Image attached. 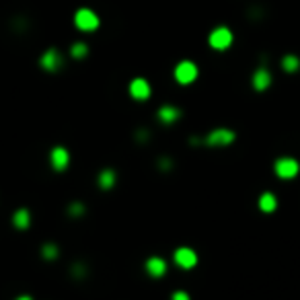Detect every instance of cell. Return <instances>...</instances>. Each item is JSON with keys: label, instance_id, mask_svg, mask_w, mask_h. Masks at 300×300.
<instances>
[{"label": "cell", "instance_id": "obj_20", "mask_svg": "<svg viewBox=\"0 0 300 300\" xmlns=\"http://www.w3.org/2000/svg\"><path fill=\"white\" fill-rule=\"evenodd\" d=\"M84 274H87V267H84V263H76L72 269V276H76V278H82Z\"/></svg>", "mask_w": 300, "mask_h": 300}, {"label": "cell", "instance_id": "obj_12", "mask_svg": "<svg viewBox=\"0 0 300 300\" xmlns=\"http://www.w3.org/2000/svg\"><path fill=\"white\" fill-rule=\"evenodd\" d=\"M269 84H271V76H269V72L265 68H259L255 74H253V87H255L257 91L269 89Z\"/></svg>", "mask_w": 300, "mask_h": 300}, {"label": "cell", "instance_id": "obj_5", "mask_svg": "<svg viewBox=\"0 0 300 300\" xmlns=\"http://www.w3.org/2000/svg\"><path fill=\"white\" fill-rule=\"evenodd\" d=\"M74 23H76V27L82 29V31H93V29H97L99 27V19L93 11H89V8H82V11L76 13Z\"/></svg>", "mask_w": 300, "mask_h": 300}, {"label": "cell", "instance_id": "obj_7", "mask_svg": "<svg viewBox=\"0 0 300 300\" xmlns=\"http://www.w3.org/2000/svg\"><path fill=\"white\" fill-rule=\"evenodd\" d=\"M50 161H52V167L56 169V171H64V169L68 167V163H70V154H68L66 148L56 146L52 150V154H50Z\"/></svg>", "mask_w": 300, "mask_h": 300}, {"label": "cell", "instance_id": "obj_16", "mask_svg": "<svg viewBox=\"0 0 300 300\" xmlns=\"http://www.w3.org/2000/svg\"><path fill=\"white\" fill-rule=\"evenodd\" d=\"M41 255H43V259H56V257H58V247L52 245V243H48V245H43Z\"/></svg>", "mask_w": 300, "mask_h": 300}, {"label": "cell", "instance_id": "obj_10", "mask_svg": "<svg viewBox=\"0 0 300 300\" xmlns=\"http://www.w3.org/2000/svg\"><path fill=\"white\" fill-rule=\"evenodd\" d=\"M146 271L152 278H163L167 274V261L161 257H150L146 261Z\"/></svg>", "mask_w": 300, "mask_h": 300}, {"label": "cell", "instance_id": "obj_6", "mask_svg": "<svg viewBox=\"0 0 300 300\" xmlns=\"http://www.w3.org/2000/svg\"><path fill=\"white\" fill-rule=\"evenodd\" d=\"M232 43V33L226 29V27H218L210 33V45L214 50H226Z\"/></svg>", "mask_w": 300, "mask_h": 300}, {"label": "cell", "instance_id": "obj_3", "mask_svg": "<svg viewBox=\"0 0 300 300\" xmlns=\"http://www.w3.org/2000/svg\"><path fill=\"white\" fill-rule=\"evenodd\" d=\"M175 78L179 84H189L193 82L195 78H198V68H195L193 62H179L175 68Z\"/></svg>", "mask_w": 300, "mask_h": 300}, {"label": "cell", "instance_id": "obj_4", "mask_svg": "<svg viewBox=\"0 0 300 300\" xmlns=\"http://www.w3.org/2000/svg\"><path fill=\"white\" fill-rule=\"evenodd\" d=\"M173 259H175V263L179 267H183V269H191V267L198 265V253H195L193 249H189V247H179L175 251Z\"/></svg>", "mask_w": 300, "mask_h": 300}, {"label": "cell", "instance_id": "obj_1", "mask_svg": "<svg viewBox=\"0 0 300 300\" xmlns=\"http://www.w3.org/2000/svg\"><path fill=\"white\" fill-rule=\"evenodd\" d=\"M274 171H276V175L280 177V179H292V177L298 175L300 165H298V161H294V158L282 156V158H278L276 161Z\"/></svg>", "mask_w": 300, "mask_h": 300}, {"label": "cell", "instance_id": "obj_13", "mask_svg": "<svg viewBox=\"0 0 300 300\" xmlns=\"http://www.w3.org/2000/svg\"><path fill=\"white\" fill-rule=\"evenodd\" d=\"M97 181H99V187H103V189H111L117 181V175H115V171H111V169H105V171L99 173Z\"/></svg>", "mask_w": 300, "mask_h": 300}, {"label": "cell", "instance_id": "obj_19", "mask_svg": "<svg viewBox=\"0 0 300 300\" xmlns=\"http://www.w3.org/2000/svg\"><path fill=\"white\" fill-rule=\"evenodd\" d=\"M68 214H70V216H80V214H84V206L78 204V202H74L68 208Z\"/></svg>", "mask_w": 300, "mask_h": 300}, {"label": "cell", "instance_id": "obj_17", "mask_svg": "<svg viewBox=\"0 0 300 300\" xmlns=\"http://www.w3.org/2000/svg\"><path fill=\"white\" fill-rule=\"evenodd\" d=\"M282 66L286 72H294L298 68V58H294V56H286V58L282 60Z\"/></svg>", "mask_w": 300, "mask_h": 300}, {"label": "cell", "instance_id": "obj_23", "mask_svg": "<svg viewBox=\"0 0 300 300\" xmlns=\"http://www.w3.org/2000/svg\"><path fill=\"white\" fill-rule=\"evenodd\" d=\"M17 300H31V296H19Z\"/></svg>", "mask_w": 300, "mask_h": 300}, {"label": "cell", "instance_id": "obj_15", "mask_svg": "<svg viewBox=\"0 0 300 300\" xmlns=\"http://www.w3.org/2000/svg\"><path fill=\"white\" fill-rule=\"evenodd\" d=\"M29 220H31V216H29V212H27L25 208H19L15 214H13V224L17 228H27L29 226Z\"/></svg>", "mask_w": 300, "mask_h": 300}, {"label": "cell", "instance_id": "obj_2", "mask_svg": "<svg viewBox=\"0 0 300 300\" xmlns=\"http://www.w3.org/2000/svg\"><path fill=\"white\" fill-rule=\"evenodd\" d=\"M204 142L208 146H228L234 142V132L226 128H218V130H212V132L204 138Z\"/></svg>", "mask_w": 300, "mask_h": 300}, {"label": "cell", "instance_id": "obj_21", "mask_svg": "<svg viewBox=\"0 0 300 300\" xmlns=\"http://www.w3.org/2000/svg\"><path fill=\"white\" fill-rule=\"evenodd\" d=\"M171 300H189V294H187V292H181V290H179V292H175V294L171 296Z\"/></svg>", "mask_w": 300, "mask_h": 300}, {"label": "cell", "instance_id": "obj_8", "mask_svg": "<svg viewBox=\"0 0 300 300\" xmlns=\"http://www.w3.org/2000/svg\"><path fill=\"white\" fill-rule=\"evenodd\" d=\"M130 95L138 101H146L150 97V84L144 78H134L130 82Z\"/></svg>", "mask_w": 300, "mask_h": 300}, {"label": "cell", "instance_id": "obj_11", "mask_svg": "<svg viewBox=\"0 0 300 300\" xmlns=\"http://www.w3.org/2000/svg\"><path fill=\"white\" fill-rule=\"evenodd\" d=\"M179 115H181V111L173 105H165L158 109V119H161L163 124H175V121L179 119Z\"/></svg>", "mask_w": 300, "mask_h": 300}, {"label": "cell", "instance_id": "obj_18", "mask_svg": "<svg viewBox=\"0 0 300 300\" xmlns=\"http://www.w3.org/2000/svg\"><path fill=\"white\" fill-rule=\"evenodd\" d=\"M70 54L74 56V58H84V56H87V45H84V43H76V45H72Z\"/></svg>", "mask_w": 300, "mask_h": 300}, {"label": "cell", "instance_id": "obj_9", "mask_svg": "<svg viewBox=\"0 0 300 300\" xmlns=\"http://www.w3.org/2000/svg\"><path fill=\"white\" fill-rule=\"evenodd\" d=\"M41 66L48 70V72H56L62 66V56L56 52V50H48L41 56Z\"/></svg>", "mask_w": 300, "mask_h": 300}, {"label": "cell", "instance_id": "obj_22", "mask_svg": "<svg viewBox=\"0 0 300 300\" xmlns=\"http://www.w3.org/2000/svg\"><path fill=\"white\" fill-rule=\"evenodd\" d=\"M161 167H163V171H167V169H171V161H165V158H163Z\"/></svg>", "mask_w": 300, "mask_h": 300}, {"label": "cell", "instance_id": "obj_14", "mask_svg": "<svg viewBox=\"0 0 300 300\" xmlns=\"http://www.w3.org/2000/svg\"><path fill=\"white\" fill-rule=\"evenodd\" d=\"M276 206H278V200H276L274 193H269V191L261 193V198H259V210L261 212H274Z\"/></svg>", "mask_w": 300, "mask_h": 300}]
</instances>
